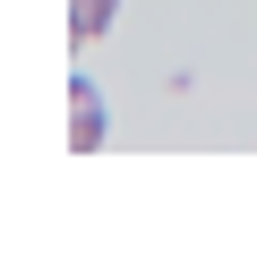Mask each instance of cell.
Listing matches in <instances>:
<instances>
[{"label": "cell", "mask_w": 257, "mask_h": 257, "mask_svg": "<svg viewBox=\"0 0 257 257\" xmlns=\"http://www.w3.org/2000/svg\"><path fill=\"white\" fill-rule=\"evenodd\" d=\"M69 146H77V155H94V146H103V94H94L86 77L69 86Z\"/></svg>", "instance_id": "1"}, {"label": "cell", "mask_w": 257, "mask_h": 257, "mask_svg": "<svg viewBox=\"0 0 257 257\" xmlns=\"http://www.w3.org/2000/svg\"><path fill=\"white\" fill-rule=\"evenodd\" d=\"M111 18H120V0H69V35H77V43H94Z\"/></svg>", "instance_id": "2"}]
</instances>
